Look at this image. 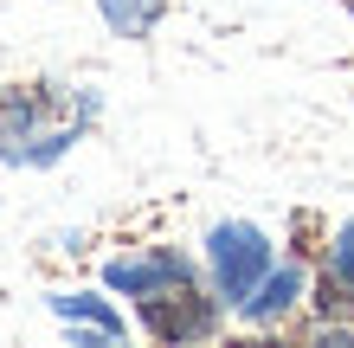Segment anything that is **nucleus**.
I'll return each mask as SVG.
<instances>
[{
	"mask_svg": "<svg viewBox=\"0 0 354 348\" xmlns=\"http://www.w3.org/2000/svg\"><path fill=\"white\" fill-rule=\"evenodd\" d=\"M103 122V91L84 77H0V168L46 174Z\"/></svg>",
	"mask_w": 354,
	"mask_h": 348,
	"instance_id": "f257e3e1",
	"label": "nucleus"
},
{
	"mask_svg": "<svg viewBox=\"0 0 354 348\" xmlns=\"http://www.w3.org/2000/svg\"><path fill=\"white\" fill-rule=\"evenodd\" d=\"M97 284L129 303V316H142V310H155V303H174L187 291H200L206 271H200V252L149 239V245H122V252H110L97 264Z\"/></svg>",
	"mask_w": 354,
	"mask_h": 348,
	"instance_id": "f03ea898",
	"label": "nucleus"
},
{
	"mask_svg": "<svg viewBox=\"0 0 354 348\" xmlns=\"http://www.w3.org/2000/svg\"><path fill=\"white\" fill-rule=\"evenodd\" d=\"M277 258H283V245L270 239V226H258L245 213H225L200 232V271H206V284H213V297L225 310H239Z\"/></svg>",
	"mask_w": 354,
	"mask_h": 348,
	"instance_id": "7ed1b4c3",
	"label": "nucleus"
},
{
	"mask_svg": "<svg viewBox=\"0 0 354 348\" xmlns=\"http://www.w3.org/2000/svg\"><path fill=\"white\" fill-rule=\"evenodd\" d=\"M309 297H316V258L283 252L258 277V291L232 310V322H239V329H252V336H290L309 316Z\"/></svg>",
	"mask_w": 354,
	"mask_h": 348,
	"instance_id": "20e7f679",
	"label": "nucleus"
},
{
	"mask_svg": "<svg viewBox=\"0 0 354 348\" xmlns=\"http://www.w3.org/2000/svg\"><path fill=\"white\" fill-rule=\"evenodd\" d=\"M46 310H52V322L77 348H110V342L136 336L129 303H122L116 291H103V284H58V291H46Z\"/></svg>",
	"mask_w": 354,
	"mask_h": 348,
	"instance_id": "39448f33",
	"label": "nucleus"
},
{
	"mask_svg": "<svg viewBox=\"0 0 354 348\" xmlns=\"http://www.w3.org/2000/svg\"><path fill=\"white\" fill-rule=\"evenodd\" d=\"M225 322H232V310L213 297V284H200V291H187V297H174V303L142 310V316H136V336L180 348V342H213V336H225Z\"/></svg>",
	"mask_w": 354,
	"mask_h": 348,
	"instance_id": "423d86ee",
	"label": "nucleus"
},
{
	"mask_svg": "<svg viewBox=\"0 0 354 348\" xmlns=\"http://www.w3.org/2000/svg\"><path fill=\"white\" fill-rule=\"evenodd\" d=\"M309 310L354 322V219H335L316 245V297H309Z\"/></svg>",
	"mask_w": 354,
	"mask_h": 348,
	"instance_id": "0eeeda50",
	"label": "nucleus"
},
{
	"mask_svg": "<svg viewBox=\"0 0 354 348\" xmlns=\"http://www.w3.org/2000/svg\"><path fill=\"white\" fill-rule=\"evenodd\" d=\"M91 7H97L103 26L116 39H129V46H142V39H155L168 26V0H91Z\"/></svg>",
	"mask_w": 354,
	"mask_h": 348,
	"instance_id": "6e6552de",
	"label": "nucleus"
},
{
	"mask_svg": "<svg viewBox=\"0 0 354 348\" xmlns=\"http://www.w3.org/2000/svg\"><path fill=\"white\" fill-rule=\"evenodd\" d=\"M342 13H348V26H354V0H342Z\"/></svg>",
	"mask_w": 354,
	"mask_h": 348,
	"instance_id": "1a4fd4ad",
	"label": "nucleus"
}]
</instances>
